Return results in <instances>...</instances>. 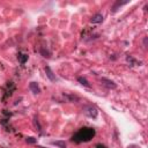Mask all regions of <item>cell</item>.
I'll return each instance as SVG.
<instances>
[{
    "label": "cell",
    "mask_w": 148,
    "mask_h": 148,
    "mask_svg": "<svg viewBox=\"0 0 148 148\" xmlns=\"http://www.w3.org/2000/svg\"><path fill=\"white\" fill-rule=\"evenodd\" d=\"M95 132L91 128H81L75 136H73V140L75 141H88L91 139V136H94Z\"/></svg>",
    "instance_id": "6da1fadb"
},
{
    "label": "cell",
    "mask_w": 148,
    "mask_h": 148,
    "mask_svg": "<svg viewBox=\"0 0 148 148\" xmlns=\"http://www.w3.org/2000/svg\"><path fill=\"white\" fill-rule=\"evenodd\" d=\"M82 112L86 116L90 117V118H96V116H97V109L95 106H92V105H86V106H83Z\"/></svg>",
    "instance_id": "7a4b0ae2"
},
{
    "label": "cell",
    "mask_w": 148,
    "mask_h": 148,
    "mask_svg": "<svg viewBox=\"0 0 148 148\" xmlns=\"http://www.w3.org/2000/svg\"><path fill=\"white\" fill-rule=\"evenodd\" d=\"M29 88H30V90H31L35 95H37V94H39V92H40V88H39V86H38V83H37V82H30Z\"/></svg>",
    "instance_id": "3957f363"
},
{
    "label": "cell",
    "mask_w": 148,
    "mask_h": 148,
    "mask_svg": "<svg viewBox=\"0 0 148 148\" xmlns=\"http://www.w3.org/2000/svg\"><path fill=\"white\" fill-rule=\"evenodd\" d=\"M44 71H45V73H46V76H47L51 81H56V80H57V77H56L54 73L51 71V68H50V67H47V66H46V67L44 68Z\"/></svg>",
    "instance_id": "277c9868"
},
{
    "label": "cell",
    "mask_w": 148,
    "mask_h": 148,
    "mask_svg": "<svg viewBox=\"0 0 148 148\" xmlns=\"http://www.w3.org/2000/svg\"><path fill=\"white\" fill-rule=\"evenodd\" d=\"M90 22L91 23H102L103 22V15L102 14H95L92 17H91V20H90Z\"/></svg>",
    "instance_id": "5b68a950"
},
{
    "label": "cell",
    "mask_w": 148,
    "mask_h": 148,
    "mask_svg": "<svg viewBox=\"0 0 148 148\" xmlns=\"http://www.w3.org/2000/svg\"><path fill=\"white\" fill-rule=\"evenodd\" d=\"M102 82H103L106 87H109V88H116V87H117V84H116L113 81H111V80H109V79H105V77L102 79Z\"/></svg>",
    "instance_id": "8992f818"
},
{
    "label": "cell",
    "mask_w": 148,
    "mask_h": 148,
    "mask_svg": "<svg viewBox=\"0 0 148 148\" xmlns=\"http://www.w3.org/2000/svg\"><path fill=\"white\" fill-rule=\"evenodd\" d=\"M77 81L82 84V86H84V87H90V84H89V82L87 81V79H84V77H82V76H80V77H77Z\"/></svg>",
    "instance_id": "52a82bcc"
},
{
    "label": "cell",
    "mask_w": 148,
    "mask_h": 148,
    "mask_svg": "<svg viewBox=\"0 0 148 148\" xmlns=\"http://www.w3.org/2000/svg\"><path fill=\"white\" fill-rule=\"evenodd\" d=\"M127 2H128V1H121V2H120V1H117V2H116V5H114V6L112 7L113 12H116V10H117V7H119V6H123V5L127 3Z\"/></svg>",
    "instance_id": "ba28073f"
},
{
    "label": "cell",
    "mask_w": 148,
    "mask_h": 148,
    "mask_svg": "<svg viewBox=\"0 0 148 148\" xmlns=\"http://www.w3.org/2000/svg\"><path fill=\"white\" fill-rule=\"evenodd\" d=\"M27 59H28V56L27 54H18V61L21 64H24Z\"/></svg>",
    "instance_id": "9c48e42d"
},
{
    "label": "cell",
    "mask_w": 148,
    "mask_h": 148,
    "mask_svg": "<svg viewBox=\"0 0 148 148\" xmlns=\"http://www.w3.org/2000/svg\"><path fill=\"white\" fill-rule=\"evenodd\" d=\"M52 145H56V146H58L60 148H66V143L62 142V141H53Z\"/></svg>",
    "instance_id": "30bf717a"
},
{
    "label": "cell",
    "mask_w": 148,
    "mask_h": 148,
    "mask_svg": "<svg viewBox=\"0 0 148 148\" xmlns=\"http://www.w3.org/2000/svg\"><path fill=\"white\" fill-rule=\"evenodd\" d=\"M25 141H27L28 143H35V142H36V139L32 138V136H29V138L25 139Z\"/></svg>",
    "instance_id": "8fae6325"
},
{
    "label": "cell",
    "mask_w": 148,
    "mask_h": 148,
    "mask_svg": "<svg viewBox=\"0 0 148 148\" xmlns=\"http://www.w3.org/2000/svg\"><path fill=\"white\" fill-rule=\"evenodd\" d=\"M40 53H42L44 57H46V58H50V52H49V51H44L43 49H40Z\"/></svg>",
    "instance_id": "7c38bea8"
}]
</instances>
